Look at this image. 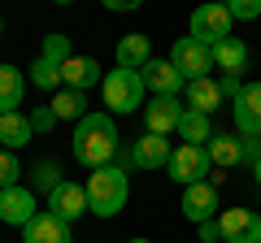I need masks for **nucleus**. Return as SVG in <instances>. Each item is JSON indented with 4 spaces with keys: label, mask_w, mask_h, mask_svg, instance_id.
Segmentation results:
<instances>
[{
    "label": "nucleus",
    "mask_w": 261,
    "mask_h": 243,
    "mask_svg": "<svg viewBox=\"0 0 261 243\" xmlns=\"http://www.w3.org/2000/svg\"><path fill=\"white\" fill-rule=\"evenodd\" d=\"M48 213L61 217L65 226L79 222L83 213H92V204H87V187H79V183H61V187L48 196Z\"/></svg>",
    "instance_id": "obj_9"
},
{
    "label": "nucleus",
    "mask_w": 261,
    "mask_h": 243,
    "mask_svg": "<svg viewBox=\"0 0 261 243\" xmlns=\"http://www.w3.org/2000/svg\"><path fill=\"white\" fill-rule=\"evenodd\" d=\"M192 39H200L209 48L231 39V13H226V5H200L192 13Z\"/></svg>",
    "instance_id": "obj_6"
},
{
    "label": "nucleus",
    "mask_w": 261,
    "mask_h": 243,
    "mask_svg": "<svg viewBox=\"0 0 261 243\" xmlns=\"http://www.w3.org/2000/svg\"><path fill=\"white\" fill-rule=\"evenodd\" d=\"M22 243H74L70 226L53 213H39L31 226H22Z\"/></svg>",
    "instance_id": "obj_14"
},
{
    "label": "nucleus",
    "mask_w": 261,
    "mask_h": 243,
    "mask_svg": "<svg viewBox=\"0 0 261 243\" xmlns=\"http://www.w3.org/2000/svg\"><path fill=\"white\" fill-rule=\"evenodd\" d=\"M222 243H261V217L252 208H226L218 217Z\"/></svg>",
    "instance_id": "obj_8"
},
{
    "label": "nucleus",
    "mask_w": 261,
    "mask_h": 243,
    "mask_svg": "<svg viewBox=\"0 0 261 243\" xmlns=\"http://www.w3.org/2000/svg\"><path fill=\"white\" fill-rule=\"evenodd\" d=\"M18 174H22L18 157H13L9 148H0V191H9V187H18Z\"/></svg>",
    "instance_id": "obj_27"
},
{
    "label": "nucleus",
    "mask_w": 261,
    "mask_h": 243,
    "mask_svg": "<svg viewBox=\"0 0 261 243\" xmlns=\"http://www.w3.org/2000/svg\"><path fill=\"white\" fill-rule=\"evenodd\" d=\"M57 122H61V117L53 113V104H39V109L31 113V131H35V135H48V131L57 126Z\"/></svg>",
    "instance_id": "obj_29"
},
{
    "label": "nucleus",
    "mask_w": 261,
    "mask_h": 243,
    "mask_svg": "<svg viewBox=\"0 0 261 243\" xmlns=\"http://www.w3.org/2000/svg\"><path fill=\"white\" fill-rule=\"evenodd\" d=\"M74 161L87 169L118 165V131L109 113H87L74 126Z\"/></svg>",
    "instance_id": "obj_1"
},
{
    "label": "nucleus",
    "mask_w": 261,
    "mask_h": 243,
    "mask_svg": "<svg viewBox=\"0 0 261 243\" xmlns=\"http://www.w3.org/2000/svg\"><path fill=\"white\" fill-rule=\"evenodd\" d=\"M178 122H183V100L178 96H152V104L144 109V131L148 135H174Z\"/></svg>",
    "instance_id": "obj_7"
},
{
    "label": "nucleus",
    "mask_w": 261,
    "mask_h": 243,
    "mask_svg": "<svg viewBox=\"0 0 261 243\" xmlns=\"http://www.w3.org/2000/svg\"><path fill=\"white\" fill-rule=\"evenodd\" d=\"M218 104H222V87L214 83V78H196V83H187V109L192 113H214Z\"/></svg>",
    "instance_id": "obj_22"
},
{
    "label": "nucleus",
    "mask_w": 261,
    "mask_h": 243,
    "mask_svg": "<svg viewBox=\"0 0 261 243\" xmlns=\"http://www.w3.org/2000/svg\"><path fill=\"white\" fill-rule=\"evenodd\" d=\"M31 83H35L39 92H53V87H61V66H57V61H48V56H39L35 66H31Z\"/></svg>",
    "instance_id": "obj_24"
},
{
    "label": "nucleus",
    "mask_w": 261,
    "mask_h": 243,
    "mask_svg": "<svg viewBox=\"0 0 261 243\" xmlns=\"http://www.w3.org/2000/svg\"><path fill=\"white\" fill-rule=\"evenodd\" d=\"M252 178H257V187H261V161H257V165H252Z\"/></svg>",
    "instance_id": "obj_34"
},
{
    "label": "nucleus",
    "mask_w": 261,
    "mask_h": 243,
    "mask_svg": "<svg viewBox=\"0 0 261 243\" xmlns=\"http://www.w3.org/2000/svg\"><path fill=\"white\" fill-rule=\"evenodd\" d=\"M170 66L183 74V83L209 78V70H214V48L200 44V39H192V35H183V39H174V48H170Z\"/></svg>",
    "instance_id": "obj_4"
},
{
    "label": "nucleus",
    "mask_w": 261,
    "mask_h": 243,
    "mask_svg": "<svg viewBox=\"0 0 261 243\" xmlns=\"http://www.w3.org/2000/svg\"><path fill=\"white\" fill-rule=\"evenodd\" d=\"M257 83H261V78H257Z\"/></svg>",
    "instance_id": "obj_37"
},
{
    "label": "nucleus",
    "mask_w": 261,
    "mask_h": 243,
    "mask_svg": "<svg viewBox=\"0 0 261 243\" xmlns=\"http://www.w3.org/2000/svg\"><path fill=\"white\" fill-rule=\"evenodd\" d=\"M140 74H144V87H148L152 96H178V87H183V74L170 66V56H166V61H157V56H152Z\"/></svg>",
    "instance_id": "obj_15"
},
{
    "label": "nucleus",
    "mask_w": 261,
    "mask_h": 243,
    "mask_svg": "<svg viewBox=\"0 0 261 243\" xmlns=\"http://www.w3.org/2000/svg\"><path fill=\"white\" fill-rule=\"evenodd\" d=\"M152 61V48H148V35L130 31V35L118 39V70H144Z\"/></svg>",
    "instance_id": "obj_18"
},
{
    "label": "nucleus",
    "mask_w": 261,
    "mask_h": 243,
    "mask_svg": "<svg viewBox=\"0 0 261 243\" xmlns=\"http://www.w3.org/2000/svg\"><path fill=\"white\" fill-rule=\"evenodd\" d=\"M100 92H105V104H109V113H135L144 104V74L140 70H109L105 74V83H100Z\"/></svg>",
    "instance_id": "obj_3"
},
{
    "label": "nucleus",
    "mask_w": 261,
    "mask_h": 243,
    "mask_svg": "<svg viewBox=\"0 0 261 243\" xmlns=\"http://www.w3.org/2000/svg\"><path fill=\"white\" fill-rule=\"evenodd\" d=\"M0 35H5V22H0Z\"/></svg>",
    "instance_id": "obj_36"
},
{
    "label": "nucleus",
    "mask_w": 261,
    "mask_h": 243,
    "mask_svg": "<svg viewBox=\"0 0 261 243\" xmlns=\"http://www.w3.org/2000/svg\"><path fill=\"white\" fill-rule=\"evenodd\" d=\"M205 152H209V161H214L218 169L248 165V161H244V139H240V135H214V139L205 143Z\"/></svg>",
    "instance_id": "obj_19"
},
{
    "label": "nucleus",
    "mask_w": 261,
    "mask_h": 243,
    "mask_svg": "<svg viewBox=\"0 0 261 243\" xmlns=\"http://www.w3.org/2000/svg\"><path fill=\"white\" fill-rule=\"evenodd\" d=\"M214 66H218V70H226V78H240L244 70H248V44H244L240 35L222 39V44L214 48Z\"/></svg>",
    "instance_id": "obj_17"
},
{
    "label": "nucleus",
    "mask_w": 261,
    "mask_h": 243,
    "mask_svg": "<svg viewBox=\"0 0 261 243\" xmlns=\"http://www.w3.org/2000/svg\"><path fill=\"white\" fill-rule=\"evenodd\" d=\"M57 174H61V169H57V161H39V165H35V187L53 196V191L65 183V178H57Z\"/></svg>",
    "instance_id": "obj_26"
},
{
    "label": "nucleus",
    "mask_w": 261,
    "mask_h": 243,
    "mask_svg": "<svg viewBox=\"0 0 261 243\" xmlns=\"http://www.w3.org/2000/svg\"><path fill=\"white\" fill-rule=\"evenodd\" d=\"M178 135H183V143H192V148H205V143L214 139V126H209V117H205V113H192V109H183Z\"/></svg>",
    "instance_id": "obj_23"
},
{
    "label": "nucleus",
    "mask_w": 261,
    "mask_h": 243,
    "mask_svg": "<svg viewBox=\"0 0 261 243\" xmlns=\"http://www.w3.org/2000/svg\"><path fill=\"white\" fill-rule=\"evenodd\" d=\"M235 131L240 139H257L261 135V83H248L235 100Z\"/></svg>",
    "instance_id": "obj_12"
},
{
    "label": "nucleus",
    "mask_w": 261,
    "mask_h": 243,
    "mask_svg": "<svg viewBox=\"0 0 261 243\" xmlns=\"http://www.w3.org/2000/svg\"><path fill=\"white\" fill-rule=\"evenodd\" d=\"M226 13H231V22H235V18L252 22V18H261V0H231V5H226Z\"/></svg>",
    "instance_id": "obj_30"
},
{
    "label": "nucleus",
    "mask_w": 261,
    "mask_h": 243,
    "mask_svg": "<svg viewBox=\"0 0 261 243\" xmlns=\"http://www.w3.org/2000/svg\"><path fill=\"white\" fill-rule=\"evenodd\" d=\"M170 178H174L178 187H196V183H209V169H214V161H209L205 148H192V143H183V148H174V157H170Z\"/></svg>",
    "instance_id": "obj_5"
},
{
    "label": "nucleus",
    "mask_w": 261,
    "mask_h": 243,
    "mask_svg": "<svg viewBox=\"0 0 261 243\" xmlns=\"http://www.w3.org/2000/svg\"><path fill=\"white\" fill-rule=\"evenodd\" d=\"M31 139H35L31 117H22V113H5V117H0V148L18 152V148H27Z\"/></svg>",
    "instance_id": "obj_21"
},
{
    "label": "nucleus",
    "mask_w": 261,
    "mask_h": 243,
    "mask_svg": "<svg viewBox=\"0 0 261 243\" xmlns=\"http://www.w3.org/2000/svg\"><path fill=\"white\" fill-rule=\"evenodd\" d=\"M22 96H27V78L18 66H0V117L5 113H18Z\"/></svg>",
    "instance_id": "obj_20"
},
{
    "label": "nucleus",
    "mask_w": 261,
    "mask_h": 243,
    "mask_svg": "<svg viewBox=\"0 0 261 243\" xmlns=\"http://www.w3.org/2000/svg\"><path fill=\"white\" fill-rule=\"evenodd\" d=\"M83 92H70V87H65V92H57V100H53V113L57 117H74V122H83L87 113H83Z\"/></svg>",
    "instance_id": "obj_25"
},
{
    "label": "nucleus",
    "mask_w": 261,
    "mask_h": 243,
    "mask_svg": "<svg viewBox=\"0 0 261 243\" xmlns=\"http://www.w3.org/2000/svg\"><path fill=\"white\" fill-rule=\"evenodd\" d=\"M183 217L196 226L218 222V187L214 183H196V187H183Z\"/></svg>",
    "instance_id": "obj_10"
},
{
    "label": "nucleus",
    "mask_w": 261,
    "mask_h": 243,
    "mask_svg": "<svg viewBox=\"0 0 261 243\" xmlns=\"http://www.w3.org/2000/svg\"><path fill=\"white\" fill-rule=\"evenodd\" d=\"M61 83L70 87V92H83V87H92V83H105V70H100L96 56H70L61 66Z\"/></svg>",
    "instance_id": "obj_16"
},
{
    "label": "nucleus",
    "mask_w": 261,
    "mask_h": 243,
    "mask_svg": "<svg viewBox=\"0 0 261 243\" xmlns=\"http://www.w3.org/2000/svg\"><path fill=\"white\" fill-rule=\"evenodd\" d=\"M170 157H174L170 139L148 135V131H144V139H135V148H130V165H140V169H161V165H170Z\"/></svg>",
    "instance_id": "obj_13"
},
{
    "label": "nucleus",
    "mask_w": 261,
    "mask_h": 243,
    "mask_svg": "<svg viewBox=\"0 0 261 243\" xmlns=\"http://www.w3.org/2000/svg\"><path fill=\"white\" fill-rule=\"evenodd\" d=\"M105 5H109V9H118V13H130V9H135V0H105Z\"/></svg>",
    "instance_id": "obj_33"
},
{
    "label": "nucleus",
    "mask_w": 261,
    "mask_h": 243,
    "mask_svg": "<svg viewBox=\"0 0 261 243\" xmlns=\"http://www.w3.org/2000/svg\"><path fill=\"white\" fill-rule=\"evenodd\" d=\"M130 243H152V239H130Z\"/></svg>",
    "instance_id": "obj_35"
},
{
    "label": "nucleus",
    "mask_w": 261,
    "mask_h": 243,
    "mask_svg": "<svg viewBox=\"0 0 261 243\" xmlns=\"http://www.w3.org/2000/svg\"><path fill=\"white\" fill-rule=\"evenodd\" d=\"M218 87H222V96H231V100H240V92H244V83H240V78H222Z\"/></svg>",
    "instance_id": "obj_32"
},
{
    "label": "nucleus",
    "mask_w": 261,
    "mask_h": 243,
    "mask_svg": "<svg viewBox=\"0 0 261 243\" xmlns=\"http://www.w3.org/2000/svg\"><path fill=\"white\" fill-rule=\"evenodd\" d=\"M196 230H200V239H205V243H218V239H222L218 222H205V226H196Z\"/></svg>",
    "instance_id": "obj_31"
},
{
    "label": "nucleus",
    "mask_w": 261,
    "mask_h": 243,
    "mask_svg": "<svg viewBox=\"0 0 261 243\" xmlns=\"http://www.w3.org/2000/svg\"><path fill=\"white\" fill-rule=\"evenodd\" d=\"M126 196H130V183H126V169L122 165L92 169V178H87V204H92L96 217H118L126 208Z\"/></svg>",
    "instance_id": "obj_2"
},
{
    "label": "nucleus",
    "mask_w": 261,
    "mask_h": 243,
    "mask_svg": "<svg viewBox=\"0 0 261 243\" xmlns=\"http://www.w3.org/2000/svg\"><path fill=\"white\" fill-rule=\"evenodd\" d=\"M35 217H39V208H35V191H27V187L0 191V222H5V226H31Z\"/></svg>",
    "instance_id": "obj_11"
},
{
    "label": "nucleus",
    "mask_w": 261,
    "mask_h": 243,
    "mask_svg": "<svg viewBox=\"0 0 261 243\" xmlns=\"http://www.w3.org/2000/svg\"><path fill=\"white\" fill-rule=\"evenodd\" d=\"M39 56H48V61L65 66L74 52H70V39H65V35H48V39H44V52H39Z\"/></svg>",
    "instance_id": "obj_28"
}]
</instances>
